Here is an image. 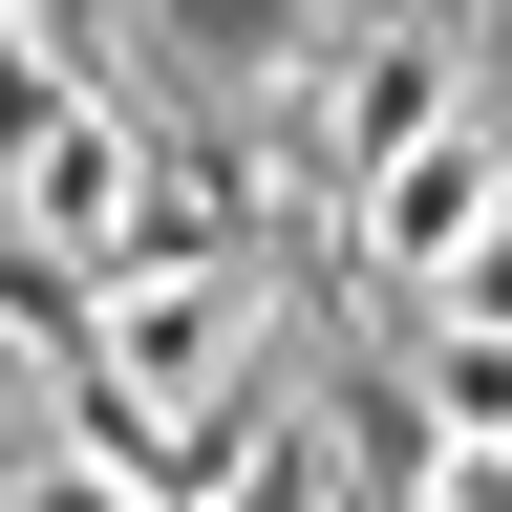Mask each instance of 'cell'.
Instances as JSON below:
<instances>
[{"instance_id":"6da1fadb","label":"cell","mask_w":512,"mask_h":512,"mask_svg":"<svg viewBox=\"0 0 512 512\" xmlns=\"http://www.w3.org/2000/svg\"><path fill=\"white\" fill-rule=\"evenodd\" d=\"M491 214H512V86H470V107L406 150V171H363V214H342V278H363V320H406V299H427V278H448Z\"/></svg>"}]
</instances>
